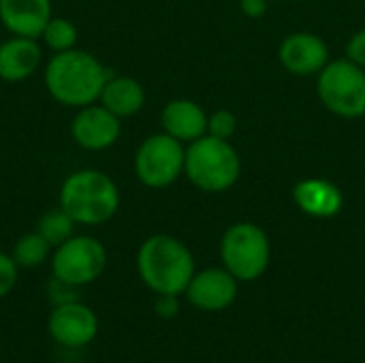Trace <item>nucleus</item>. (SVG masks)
<instances>
[{"label": "nucleus", "instance_id": "f257e3e1", "mask_svg": "<svg viewBox=\"0 0 365 363\" xmlns=\"http://www.w3.org/2000/svg\"><path fill=\"white\" fill-rule=\"evenodd\" d=\"M109 77V68L94 53L77 47L53 53L43 73L49 96L56 103L73 109L98 103Z\"/></svg>", "mask_w": 365, "mask_h": 363}, {"label": "nucleus", "instance_id": "4be33fe9", "mask_svg": "<svg viewBox=\"0 0 365 363\" xmlns=\"http://www.w3.org/2000/svg\"><path fill=\"white\" fill-rule=\"evenodd\" d=\"M17 278H19V267H17V263L13 261L11 255L0 252V300L6 297V295L15 289Z\"/></svg>", "mask_w": 365, "mask_h": 363}, {"label": "nucleus", "instance_id": "ddd939ff", "mask_svg": "<svg viewBox=\"0 0 365 363\" xmlns=\"http://www.w3.org/2000/svg\"><path fill=\"white\" fill-rule=\"evenodd\" d=\"M51 17V0H0V24L13 36L41 39Z\"/></svg>", "mask_w": 365, "mask_h": 363}, {"label": "nucleus", "instance_id": "f03ea898", "mask_svg": "<svg viewBox=\"0 0 365 363\" xmlns=\"http://www.w3.org/2000/svg\"><path fill=\"white\" fill-rule=\"evenodd\" d=\"M195 272L192 252L173 235H150L137 250V274L154 295H184Z\"/></svg>", "mask_w": 365, "mask_h": 363}, {"label": "nucleus", "instance_id": "39448f33", "mask_svg": "<svg viewBox=\"0 0 365 363\" xmlns=\"http://www.w3.org/2000/svg\"><path fill=\"white\" fill-rule=\"evenodd\" d=\"M220 259L222 267L229 270L240 282H252L269 267V237L255 223H235L220 240Z\"/></svg>", "mask_w": 365, "mask_h": 363}, {"label": "nucleus", "instance_id": "1a4fd4ad", "mask_svg": "<svg viewBox=\"0 0 365 363\" xmlns=\"http://www.w3.org/2000/svg\"><path fill=\"white\" fill-rule=\"evenodd\" d=\"M98 327L96 312L77 300L56 304L47 317L49 338L64 349H83L92 344L98 336Z\"/></svg>", "mask_w": 365, "mask_h": 363}, {"label": "nucleus", "instance_id": "6ab92c4d", "mask_svg": "<svg viewBox=\"0 0 365 363\" xmlns=\"http://www.w3.org/2000/svg\"><path fill=\"white\" fill-rule=\"evenodd\" d=\"M75 227H77V223L62 208H56V210H49L41 216L36 231L51 244V248H56L75 235Z\"/></svg>", "mask_w": 365, "mask_h": 363}, {"label": "nucleus", "instance_id": "a211bd4d", "mask_svg": "<svg viewBox=\"0 0 365 363\" xmlns=\"http://www.w3.org/2000/svg\"><path fill=\"white\" fill-rule=\"evenodd\" d=\"M51 250H53L51 244L38 231H30V233H24L15 242L13 250H11V257L17 263V267L34 270V267H41L51 257Z\"/></svg>", "mask_w": 365, "mask_h": 363}, {"label": "nucleus", "instance_id": "7ed1b4c3", "mask_svg": "<svg viewBox=\"0 0 365 363\" xmlns=\"http://www.w3.org/2000/svg\"><path fill=\"white\" fill-rule=\"evenodd\" d=\"M58 208H62L77 225L98 227L115 216L120 208V190L107 173L98 169H79L64 178Z\"/></svg>", "mask_w": 365, "mask_h": 363}, {"label": "nucleus", "instance_id": "dca6fc26", "mask_svg": "<svg viewBox=\"0 0 365 363\" xmlns=\"http://www.w3.org/2000/svg\"><path fill=\"white\" fill-rule=\"evenodd\" d=\"M43 51L38 39L11 36L0 43V79L9 83L32 77L41 64Z\"/></svg>", "mask_w": 365, "mask_h": 363}, {"label": "nucleus", "instance_id": "2eb2a0df", "mask_svg": "<svg viewBox=\"0 0 365 363\" xmlns=\"http://www.w3.org/2000/svg\"><path fill=\"white\" fill-rule=\"evenodd\" d=\"M293 199L297 208L312 218H334L344 208L342 190L334 182L321 178H308L297 182L293 188Z\"/></svg>", "mask_w": 365, "mask_h": 363}, {"label": "nucleus", "instance_id": "423d86ee", "mask_svg": "<svg viewBox=\"0 0 365 363\" xmlns=\"http://www.w3.org/2000/svg\"><path fill=\"white\" fill-rule=\"evenodd\" d=\"M51 274L68 287H86L98 280L107 267V250L92 235H73L53 248Z\"/></svg>", "mask_w": 365, "mask_h": 363}, {"label": "nucleus", "instance_id": "20e7f679", "mask_svg": "<svg viewBox=\"0 0 365 363\" xmlns=\"http://www.w3.org/2000/svg\"><path fill=\"white\" fill-rule=\"evenodd\" d=\"M184 173L203 193H225L237 182L242 160L237 150L227 139L203 135L201 139L188 143Z\"/></svg>", "mask_w": 365, "mask_h": 363}, {"label": "nucleus", "instance_id": "393cba45", "mask_svg": "<svg viewBox=\"0 0 365 363\" xmlns=\"http://www.w3.org/2000/svg\"><path fill=\"white\" fill-rule=\"evenodd\" d=\"M240 6H242V11H244L248 17H252V19L261 17V15L267 11L265 0H240Z\"/></svg>", "mask_w": 365, "mask_h": 363}, {"label": "nucleus", "instance_id": "4468645a", "mask_svg": "<svg viewBox=\"0 0 365 363\" xmlns=\"http://www.w3.org/2000/svg\"><path fill=\"white\" fill-rule=\"evenodd\" d=\"M163 133L171 135L182 143H192L207 135V113L190 98L169 101L160 113Z\"/></svg>", "mask_w": 365, "mask_h": 363}, {"label": "nucleus", "instance_id": "f3484780", "mask_svg": "<svg viewBox=\"0 0 365 363\" xmlns=\"http://www.w3.org/2000/svg\"><path fill=\"white\" fill-rule=\"evenodd\" d=\"M98 103L109 109L113 116L122 118H130L135 113H139L145 105V90L143 86L135 79V77H126V75H111L101 92Z\"/></svg>", "mask_w": 365, "mask_h": 363}, {"label": "nucleus", "instance_id": "aec40b11", "mask_svg": "<svg viewBox=\"0 0 365 363\" xmlns=\"http://www.w3.org/2000/svg\"><path fill=\"white\" fill-rule=\"evenodd\" d=\"M77 36H79L77 26L71 19H66V17H51L47 21V26L43 28V32H41L43 45L49 47L53 53L75 49Z\"/></svg>", "mask_w": 365, "mask_h": 363}, {"label": "nucleus", "instance_id": "b1692460", "mask_svg": "<svg viewBox=\"0 0 365 363\" xmlns=\"http://www.w3.org/2000/svg\"><path fill=\"white\" fill-rule=\"evenodd\" d=\"M346 58L355 64H359L361 68H365V28L355 32L351 36V41L346 43Z\"/></svg>", "mask_w": 365, "mask_h": 363}, {"label": "nucleus", "instance_id": "5701e85b", "mask_svg": "<svg viewBox=\"0 0 365 363\" xmlns=\"http://www.w3.org/2000/svg\"><path fill=\"white\" fill-rule=\"evenodd\" d=\"M154 312H156L160 319H165V321L175 319L178 312H180V295H156Z\"/></svg>", "mask_w": 365, "mask_h": 363}, {"label": "nucleus", "instance_id": "9d476101", "mask_svg": "<svg viewBox=\"0 0 365 363\" xmlns=\"http://www.w3.org/2000/svg\"><path fill=\"white\" fill-rule=\"evenodd\" d=\"M240 280L225 267H205L195 272L184 295L201 312H222L237 300Z\"/></svg>", "mask_w": 365, "mask_h": 363}, {"label": "nucleus", "instance_id": "6e6552de", "mask_svg": "<svg viewBox=\"0 0 365 363\" xmlns=\"http://www.w3.org/2000/svg\"><path fill=\"white\" fill-rule=\"evenodd\" d=\"M184 143L167 133L150 135L135 154V173L148 188H167L184 173Z\"/></svg>", "mask_w": 365, "mask_h": 363}, {"label": "nucleus", "instance_id": "0eeeda50", "mask_svg": "<svg viewBox=\"0 0 365 363\" xmlns=\"http://www.w3.org/2000/svg\"><path fill=\"white\" fill-rule=\"evenodd\" d=\"M319 96L331 113L361 118L365 116V71L349 58L327 62L319 73Z\"/></svg>", "mask_w": 365, "mask_h": 363}, {"label": "nucleus", "instance_id": "412c9836", "mask_svg": "<svg viewBox=\"0 0 365 363\" xmlns=\"http://www.w3.org/2000/svg\"><path fill=\"white\" fill-rule=\"evenodd\" d=\"M237 131V118L229 109H218L212 116H207V135L216 139H231Z\"/></svg>", "mask_w": 365, "mask_h": 363}, {"label": "nucleus", "instance_id": "9b49d317", "mask_svg": "<svg viewBox=\"0 0 365 363\" xmlns=\"http://www.w3.org/2000/svg\"><path fill=\"white\" fill-rule=\"evenodd\" d=\"M122 133V120L105 109L101 103L86 105L77 109L71 122L73 141L88 152H103L111 148Z\"/></svg>", "mask_w": 365, "mask_h": 363}, {"label": "nucleus", "instance_id": "f8f14e48", "mask_svg": "<svg viewBox=\"0 0 365 363\" xmlns=\"http://www.w3.org/2000/svg\"><path fill=\"white\" fill-rule=\"evenodd\" d=\"M278 58L289 73L297 77H308V75H319L327 66L329 51L319 34L293 32L282 41L278 49Z\"/></svg>", "mask_w": 365, "mask_h": 363}]
</instances>
